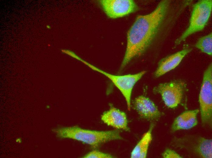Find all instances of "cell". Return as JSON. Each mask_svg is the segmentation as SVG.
I'll return each mask as SVG.
<instances>
[{
  "label": "cell",
  "instance_id": "9a60e30c",
  "mask_svg": "<svg viewBox=\"0 0 212 158\" xmlns=\"http://www.w3.org/2000/svg\"><path fill=\"white\" fill-rule=\"evenodd\" d=\"M113 156L108 154L104 153L97 150H93L89 153L84 158H111Z\"/></svg>",
  "mask_w": 212,
  "mask_h": 158
},
{
  "label": "cell",
  "instance_id": "30bf717a",
  "mask_svg": "<svg viewBox=\"0 0 212 158\" xmlns=\"http://www.w3.org/2000/svg\"><path fill=\"white\" fill-rule=\"evenodd\" d=\"M101 119L108 125L126 131L129 130L126 115L114 107L111 106L104 112L101 115Z\"/></svg>",
  "mask_w": 212,
  "mask_h": 158
},
{
  "label": "cell",
  "instance_id": "3957f363",
  "mask_svg": "<svg viewBox=\"0 0 212 158\" xmlns=\"http://www.w3.org/2000/svg\"><path fill=\"white\" fill-rule=\"evenodd\" d=\"M76 59L81 62L92 70L104 75L111 81L113 84L121 92L126 101L127 109H131V99L133 88L136 84L146 73L145 70L134 74L124 75H116L104 71L87 61L83 60L79 56Z\"/></svg>",
  "mask_w": 212,
  "mask_h": 158
},
{
  "label": "cell",
  "instance_id": "8992f818",
  "mask_svg": "<svg viewBox=\"0 0 212 158\" xmlns=\"http://www.w3.org/2000/svg\"><path fill=\"white\" fill-rule=\"evenodd\" d=\"M186 88L185 83L178 80L160 84L154 88L153 92L161 95L167 107L173 108L181 103Z\"/></svg>",
  "mask_w": 212,
  "mask_h": 158
},
{
  "label": "cell",
  "instance_id": "ba28073f",
  "mask_svg": "<svg viewBox=\"0 0 212 158\" xmlns=\"http://www.w3.org/2000/svg\"><path fill=\"white\" fill-rule=\"evenodd\" d=\"M133 106L139 115L149 121L156 120L161 116L162 113L154 103L149 98L143 96L136 98Z\"/></svg>",
  "mask_w": 212,
  "mask_h": 158
},
{
  "label": "cell",
  "instance_id": "8fae6325",
  "mask_svg": "<svg viewBox=\"0 0 212 158\" xmlns=\"http://www.w3.org/2000/svg\"><path fill=\"white\" fill-rule=\"evenodd\" d=\"M198 109L186 111L176 117L171 127L172 132L183 129H189L196 125L198 123L197 115Z\"/></svg>",
  "mask_w": 212,
  "mask_h": 158
},
{
  "label": "cell",
  "instance_id": "2e32d148",
  "mask_svg": "<svg viewBox=\"0 0 212 158\" xmlns=\"http://www.w3.org/2000/svg\"><path fill=\"white\" fill-rule=\"evenodd\" d=\"M162 156L165 158H181L182 157L174 151L170 149H166L162 153Z\"/></svg>",
  "mask_w": 212,
  "mask_h": 158
},
{
  "label": "cell",
  "instance_id": "6da1fadb",
  "mask_svg": "<svg viewBox=\"0 0 212 158\" xmlns=\"http://www.w3.org/2000/svg\"><path fill=\"white\" fill-rule=\"evenodd\" d=\"M192 2L189 0H162L151 12L138 16L127 32L121 69L133 58L143 54L156 43L166 40Z\"/></svg>",
  "mask_w": 212,
  "mask_h": 158
},
{
  "label": "cell",
  "instance_id": "52a82bcc",
  "mask_svg": "<svg viewBox=\"0 0 212 158\" xmlns=\"http://www.w3.org/2000/svg\"><path fill=\"white\" fill-rule=\"evenodd\" d=\"M98 3L107 15L111 19L125 16L139 9L132 0H101Z\"/></svg>",
  "mask_w": 212,
  "mask_h": 158
},
{
  "label": "cell",
  "instance_id": "4fadbf2b",
  "mask_svg": "<svg viewBox=\"0 0 212 158\" xmlns=\"http://www.w3.org/2000/svg\"><path fill=\"white\" fill-rule=\"evenodd\" d=\"M196 152L202 157H212V142L211 139L201 138L196 148Z\"/></svg>",
  "mask_w": 212,
  "mask_h": 158
},
{
  "label": "cell",
  "instance_id": "5bb4252c",
  "mask_svg": "<svg viewBox=\"0 0 212 158\" xmlns=\"http://www.w3.org/2000/svg\"><path fill=\"white\" fill-rule=\"evenodd\" d=\"M195 46L202 52L210 56L212 53V33L200 38L196 43Z\"/></svg>",
  "mask_w": 212,
  "mask_h": 158
},
{
  "label": "cell",
  "instance_id": "9c48e42d",
  "mask_svg": "<svg viewBox=\"0 0 212 158\" xmlns=\"http://www.w3.org/2000/svg\"><path fill=\"white\" fill-rule=\"evenodd\" d=\"M192 50L191 48L184 49L162 59L159 62L157 67L154 73L155 77H160L175 68Z\"/></svg>",
  "mask_w": 212,
  "mask_h": 158
},
{
  "label": "cell",
  "instance_id": "277c9868",
  "mask_svg": "<svg viewBox=\"0 0 212 158\" xmlns=\"http://www.w3.org/2000/svg\"><path fill=\"white\" fill-rule=\"evenodd\" d=\"M187 28L175 42L178 45L184 41L190 35L202 30L207 23L210 16L212 9V0H202L193 5Z\"/></svg>",
  "mask_w": 212,
  "mask_h": 158
},
{
  "label": "cell",
  "instance_id": "5b68a950",
  "mask_svg": "<svg viewBox=\"0 0 212 158\" xmlns=\"http://www.w3.org/2000/svg\"><path fill=\"white\" fill-rule=\"evenodd\" d=\"M212 68L211 63L205 71L199 94L201 121L211 125L212 119Z\"/></svg>",
  "mask_w": 212,
  "mask_h": 158
},
{
  "label": "cell",
  "instance_id": "7a4b0ae2",
  "mask_svg": "<svg viewBox=\"0 0 212 158\" xmlns=\"http://www.w3.org/2000/svg\"><path fill=\"white\" fill-rule=\"evenodd\" d=\"M52 130L59 138H68L80 141L90 145L94 149L98 148L107 142L122 139L120 132L117 130L93 131L74 126L56 128Z\"/></svg>",
  "mask_w": 212,
  "mask_h": 158
},
{
  "label": "cell",
  "instance_id": "7c38bea8",
  "mask_svg": "<svg viewBox=\"0 0 212 158\" xmlns=\"http://www.w3.org/2000/svg\"><path fill=\"white\" fill-rule=\"evenodd\" d=\"M154 126L153 124L150 125L148 131L144 134L132 150L131 154V158L146 157L149 146L152 140V132Z\"/></svg>",
  "mask_w": 212,
  "mask_h": 158
}]
</instances>
